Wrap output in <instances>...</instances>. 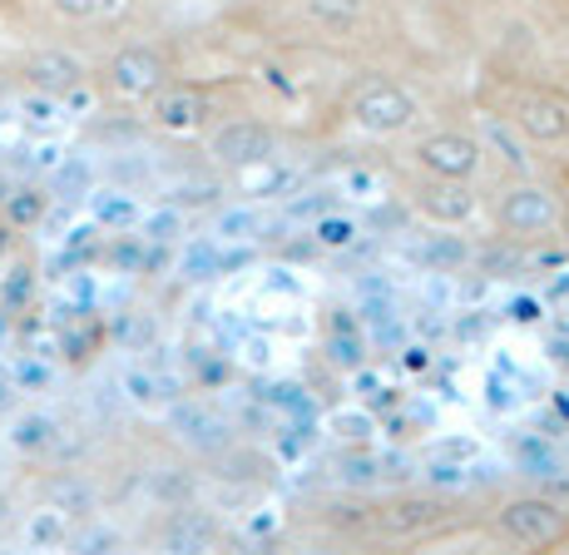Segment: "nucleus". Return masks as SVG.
<instances>
[{
    "instance_id": "nucleus-1",
    "label": "nucleus",
    "mask_w": 569,
    "mask_h": 555,
    "mask_svg": "<svg viewBox=\"0 0 569 555\" xmlns=\"http://www.w3.org/2000/svg\"><path fill=\"white\" fill-rule=\"evenodd\" d=\"M416 115H421V105H416V95L397 80H371L352 95V125L377 139H391V135H401V129H411Z\"/></svg>"
},
{
    "instance_id": "nucleus-2",
    "label": "nucleus",
    "mask_w": 569,
    "mask_h": 555,
    "mask_svg": "<svg viewBox=\"0 0 569 555\" xmlns=\"http://www.w3.org/2000/svg\"><path fill=\"white\" fill-rule=\"evenodd\" d=\"M480 159H486V149H480L476 135H466V129H436V135H426L421 145H416V169L431 174V179H476Z\"/></svg>"
},
{
    "instance_id": "nucleus-3",
    "label": "nucleus",
    "mask_w": 569,
    "mask_h": 555,
    "mask_svg": "<svg viewBox=\"0 0 569 555\" xmlns=\"http://www.w3.org/2000/svg\"><path fill=\"white\" fill-rule=\"evenodd\" d=\"M496 526L516 546H550L565 531V506L555 496H516L510 506H500Z\"/></svg>"
},
{
    "instance_id": "nucleus-4",
    "label": "nucleus",
    "mask_w": 569,
    "mask_h": 555,
    "mask_svg": "<svg viewBox=\"0 0 569 555\" xmlns=\"http://www.w3.org/2000/svg\"><path fill=\"white\" fill-rule=\"evenodd\" d=\"M208 155L223 169H253L262 159H278V135L262 119H228V125L213 129Z\"/></svg>"
},
{
    "instance_id": "nucleus-5",
    "label": "nucleus",
    "mask_w": 569,
    "mask_h": 555,
    "mask_svg": "<svg viewBox=\"0 0 569 555\" xmlns=\"http://www.w3.org/2000/svg\"><path fill=\"white\" fill-rule=\"evenodd\" d=\"M496 219L506 234H516V238H535V234H550L555 224H560V204H555V194L545 189V184H516V189L500 199V209H496Z\"/></svg>"
},
{
    "instance_id": "nucleus-6",
    "label": "nucleus",
    "mask_w": 569,
    "mask_h": 555,
    "mask_svg": "<svg viewBox=\"0 0 569 555\" xmlns=\"http://www.w3.org/2000/svg\"><path fill=\"white\" fill-rule=\"evenodd\" d=\"M416 209H421V219L436 224V228H461V224L476 219L480 199L466 179H431L421 194H416Z\"/></svg>"
},
{
    "instance_id": "nucleus-7",
    "label": "nucleus",
    "mask_w": 569,
    "mask_h": 555,
    "mask_svg": "<svg viewBox=\"0 0 569 555\" xmlns=\"http://www.w3.org/2000/svg\"><path fill=\"white\" fill-rule=\"evenodd\" d=\"M510 119H516V129L530 145H565L569 139V105H560L555 95H535V90L520 95Z\"/></svg>"
},
{
    "instance_id": "nucleus-8",
    "label": "nucleus",
    "mask_w": 569,
    "mask_h": 555,
    "mask_svg": "<svg viewBox=\"0 0 569 555\" xmlns=\"http://www.w3.org/2000/svg\"><path fill=\"white\" fill-rule=\"evenodd\" d=\"M109 85H114L124 100H144L163 85V56L154 46H124L109 60Z\"/></svg>"
},
{
    "instance_id": "nucleus-9",
    "label": "nucleus",
    "mask_w": 569,
    "mask_h": 555,
    "mask_svg": "<svg viewBox=\"0 0 569 555\" xmlns=\"http://www.w3.org/2000/svg\"><path fill=\"white\" fill-rule=\"evenodd\" d=\"M510 466H516L520 476H530V482H555V476L569 472L565 462V446L550 437V432H525L510 446Z\"/></svg>"
},
{
    "instance_id": "nucleus-10",
    "label": "nucleus",
    "mask_w": 569,
    "mask_h": 555,
    "mask_svg": "<svg viewBox=\"0 0 569 555\" xmlns=\"http://www.w3.org/2000/svg\"><path fill=\"white\" fill-rule=\"evenodd\" d=\"M480 149H496L500 165H506L510 174H520V179H530V174H535L530 139L516 129V119H506V115H486V119H480Z\"/></svg>"
},
{
    "instance_id": "nucleus-11",
    "label": "nucleus",
    "mask_w": 569,
    "mask_h": 555,
    "mask_svg": "<svg viewBox=\"0 0 569 555\" xmlns=\"http://www.w3.org/2000/svg\"><path fill=\"white\" fill-rule=\"evenodd\" d=\"M208 119V100L199 90H154V125L169 135H189Z\"/></svg>"
},
{
    "instance_id": "nucleus-12",
    "label": "nucleus",
    "mask_w": 569,
    "mask_h": 555,
    "mask_svg": "<svg viewBox=\"0 0 569 555\" xmlns=\"http://www.w3.org/2000/svg\"><path fill=\"white\" fill-rule=\"evenodd\" d=\"M302 20L327 36H352L357 26L367 20V0H298Z\"/></svg>"
},
{
    "instance_id": "nucleus-13",
    "label": "nucleus",
    "mask_w": 569,
    "mask_h": 555,
    "mask_svg": "<svg viewBox=\"0 0 569 555\" xmlns=\"http://www.w3.org/2000/svg\"><path fill=\"white\" fill-rule=\"evenodd\" d=\"M30 85L36 90H50V95H64L70 85L84 80V60L70 56V50H40L36 60H30Z\"/></svg>"
},
{
    "instance_id": "nucleus-14",
    "label": "nucleus",
    "mask_w": 569,
    "mask_h": 555,
    "mask_svg": "<svg viewBox=\"0 0 569 555\" xmlns=\"http://www.w3.org/2000/svg\"><path fill=\"white\" fill-rule=\"evenodd\" d=\"M139 204L134 194L124 189H90V224L104 228V234H129V228H139Z\"/></svg>"
},
{
    "instance_id": "nucleus-15",
    "label": "nucleus",
    "mask_w": 569,
    "mask_h": 555,
    "mask_svg": "<svg viewBox=\"0 0 569 555\" xmlns=\"http://www.w3.org/2000/svg\"><path fill=\"white\" fill-rule=\"evenodd\" d=\"M327 432H332L342 446H371L381 437V417L367 407H337V412H327Z\"/></svg>"
},
{
    "instance_id": "nucleus-16",
    "label": "nucleus",
    "mask_w": 569,
    "mask_h": 555,
    "mask_svg": "<svg viewBox=\"0 0 569 555\" xmlns=\"http://www.w3.org/2000/svg\"><path fill=\"white\" fill-rule=\"evenodd\" d=\"M332 472H337V482H347V486H371L387 476V466H381V452H377V442H371V446H342Z\"/></svg>"
},
{
    "instance_id": "nucleus-17",
    "label": "nucleus",
    "mask_w": 569,
    "mask_h": 555,
    "mask_svg": "<svg viewBox=\"0 0 569 555\" xmlns=\"http://www.w3.org/2000/svg\"><path fill=\"white\" fill-rule=\"evenodd\" d=\"M183 234H189V219H183V204H163V209L139 214V238H144L149 248L183 244Z\"/></svg>"
},
{
    "instance_id": "nucleus-18",
    "label": "nucleus",
    "mask_w": 569,
    "mask_h": 555,
    "mask_svg": "<svg viewBox=\"0 0 569 555\" xmlns=\"http://www.w3.org/2000/svg\"><path fill=\"white\" fill-rule=\"evenodd\" d=\"M70 541V516L60 506H40L26 516V546L30 551H60Z\"/></svg>"
},
{
    "instance_id": "nucleus-19",
    "label": "nucleus",
    "mask_w": 569,
    "mask_h": 555,
    "mask_svg": "<svg viewBox=\"0 0 569 555\" xmlns=\"http://www.w3.org/2000/svg\"><path fill=\"white\" fill-rule=\"evenodd\" d=\"M54 437H60V422L46 417V412H26V417L10 422V446H16V452H26V456L50 452Z\"/></svg>"
},
{
    "instance_id": "nucleus-20",
    "label": "nucleus",
    "mask_w": 569,
    "mask_h": 555,
    "mask_svg": "<svg viewBox=\"0 0 569 555\" xmlns=\"http://www.w3.org/2000/svg\"><path fill=\"white\" fill-rule=\"evenodd\" d=\"M357 238H362V219H352V214H342V209H327L312 219V244L327 248V254H342Z\"/></svg>"
},
{
    "instance_id": "nucleus-21",
    "label": "nucleus",
    "mask_w": 569,
    "mask_h": 555,
    "mask_svg": "<svg viewBox=\"0 0 569 555\" xmlns=\"http://www.w3.org/2000/svg\"><path fill=\"white\" fill-rule=\"evenodd\" d=\"M258 234H262L258 204H228V209H218V219H213L218 244H253Z\"/></svg>"
},
{
    "instance_id": "nucleus-22",
    "label": "nucleus",
    "mask_w": 569,
    "mask_h": 555,
    "mask_svg": "<svg viewBox=\"0 0 569 555\" xmlns=\"http://www.w3.org/2000/svg\"><path fill=\"white\" fill-rule=\"evenodd\" d=\"M441 511H446L441 496H401V501H391L381 521H387L391 531H421V526H431V521H441Z\"/></svg>"
},
{
    "instance_id": "nucleus-23",
    "label": "nucleus",
    "mask_w": 569,
    "mask_h": 555,
    "mask_svg": "<svg viewBox=\"0 0 569 555\" xmlns=\"http://www.w3.org/2000/svg\"><path fill=\"white\" fill-rule=\"evenodd\" d=\"M163 541H169L173 551H208L218 541V526L199 511H179V516L169 521V531H163Z\"/></svg>"
},
{
    "instance_id": "nucleus-24",
    "label": "nucleus",
    "mask_w": 569,
    "mask_h": 555,
    "mask_svg": "<svg viewBox=\"0 0 569 555\" xmlns=\"http://www.w3.org/2000/svg\"><path fill=\"white\" fill-rule=\"evenodd\" d=\"M416 258H421V268H431V274H461L470 264V248L456 234H436L416 248Z\"/></svg>"
},
{
    "instance_id": "nucleus-25",
    "label": "nucleus",
    "mask_w": 569,
    "mask_h": 555,
    "mask_svg": "<svg viewBox=\"0 0 569 555\" xmlns=\"http://www.w3.org/2000/svg\"><path fill=\"white\" fill-rule=\"evenodd\" d=\"M20 119H26L30 129H40V135H50V129H60L64 119H70V110H64V100L60 95H50V90H30V95H20Z\"/></svg>"
},
{
    "instance_id": "nucleus-26",
    "label": "nucleus",
    "mask_w": 569,
    "mask_h": 555,
    "mask_svg": "<svg viewBox=\"0 0 569 555\" xmlns=\"http://www.w3.org/2000/svg\"><path fill=\"white\" fill-rule=\"evenodd\" d=\"M124 397L139 402V407H159V402H173V397H179V387H173L169 377H159V373L129 367V373H124Z\"/></svg>"
},
{
    "instance_id": "nucleus-27",
    "label": "nucleus",
    "mask_w": 569,
    "mask_h": 555,
    "mask_svg": "<svg viewBox=\"0 0 569 555\" xmlns=\"http://www.w3.org/2000/svg\"><path fill=\"white\" fill-rule=\"evenodd\" d=\"M327 363L342 367V373L362 367L367 363V328H332V337H327Z\"/></svg>"
},
{
    "instance_id": "nucleus-28",
    "label": "nucleus",
    "mask_w": 569,
    "mask_h": 555,
    "mask_svg": "<svg viewBox=\"0 0 569 555\" xmlns=\"http://www.w3.org/2000/svg\"><path fill=\"white\" fill-rule=\"evenodd\" d=\"M243 174V194H253V199H268V194H282L288 189V179L292 174L278 165V159H262V165H253V169H238Z\"/></svg>"
},
{
    "instance_id": "nucleus-29",
    "label": "nucleus",
    "mask_w": 569,
    "mask_h": 555,
    "mask_svg": "<svg viewBox=\"0 0 569 555\" xmlns=\"http://www.w3.org/2000/svg\"><path fill=\"white\" fill-rule=\"evenodd\" d=\"M480 456V442L476 437H436L421 446V462H461V466H476Z\"/></svg>"
},
{
    "instance_id": "nucleus-30",
    "label": "nucleus",
    "mask_w": 569,
    "mask_h": 555,
    "mask_svg": "<svg viewBox=\"0 0 569 555\" xmlns=\"http://www.w3.org/2000/svg\"><path fill=\"white\" fill-rule=\"evenodd\" d=\"M173 417H179V427H189V442H199V446H218L223 437V422L218 417H208V412H199V407H173Z\"/></svg>"
},
{
    "instance_id": "nucleus-31",
    "label": "nucleus",
    "mask_w": 569,
    "mask_h": 555,
    "mask_svg": "<svg viewBox=\"0 0 569 555\" xmlns=\"http://www.w3.org/2000/svg\"><path fill=\"white\" fill-rule=\"evenodd\" d=\"M506 318L516 323V328H540V323L550 318V303H545L540 293H516V298L506 303Z\"/></svg>"
},
{
    "instance_id": "nucleus-32",
    "label": "nucleus",
    "mask_w": 569,
    "mask_h": 555,
    "mask_svg": "<svg viewBox=\"0 0 569 555\" xmlns=\"http://www.w3.org/2000/svg\"><path fill=\"white\" fill-rule=\"evenodd\" d=\"M46 194H40V189H20V194H6V214H10V224H20V228H26V224H40V219H46Z\"/></svg>"
},
{
    "instance_id": "nucleus-33",
    "label": "nucleus",
    "mask_w": 569,
    "mask_h": 555,
    "mask_svg": "<svg viewBox=\"0 0 569 555\" xmlns=\"http://www.w3.org/2000/svg\"><path fill=\"white\" fill-rule=\"evenodd\" d=\"M486 407L490 412H516L520 407V387L510 383L500 367H496V373H486Z\"/></svg>"
},
{
    "instance_id": "nucleus-34",
    "label": "nucleus",
    "mask_w": 569,
    "mask_h": 555,
    "mask_svg": "<svg viewBox=\"0 0 569 555\" xmlns=\"http://www.w3.org/2000/svg\"><path fill=\"white\" fill-rule=\"evenodd\" d=\"M50 506H60L64 516H90L94 511V496H90V486H80V482H60L54 486V501Z\"/></svg>"
},
{
    "instance_id": "nucleus-35",
    "label": "nucleus",
    "mask_w": 569,
    "mask_h": 555,
    "mask_svg": "<svg viewBox=\"0 0 569 555\" xmlns=\"http://www.w3.org/2000/svg\"><path fill=\"white\" fill-rule=\"evenodd\" d=\"M179 268L189 278L218 274V238H213V244H189V248H183V258H179Z\"/></svg>"
},
{
    "instance_id": "nucleus-36",
    "label": "nucleus",
    "mask_w": 569,
    "mask_h": 555,
    "mask_svg": "<svg viewBox=\"0 0 569 555\" xmlns=\"http://www.w3.org/2000/svg\"><path fill=\"white\" fill-rule=\"evenodd\" d=\"M46 383H50V363H40V357H20V363L10 367V387H20V392H36Z\"/></svg>"
},
{
    "instance_id": "nucleus-37",
    "label": "nucleus",
    "mask_w": 569,
    "mask_h": 555,
    "mask_svg": "<svg viewBox=\"0 0 569 555\" xmlns=\"http://www.w3.org/2000/svg\"><path fill=\"white\" fill-rule=\"evenodd\" d=\"M54 184H60L64 194L90 189V165H84V159H60V169H54Z\"/></svg>"
},
{
    "instance_id": "nucleus-38",
    "label": "nucleus",
    "mask_w": 569,
    "mask_h": 555,
    "mask_svg": "<svg viewBox=\"0 0 569 555\" xmlns=\"http://www.w3.org/2000/svg\"><path fill=\"white\" fill-rule=\"evenodd\" d=\"M347 383H352V397H357V402H371L381 387H387V383H381L377 367H367V363H362V367H352V373H347Z\"/></svg>"
},
{
    "instance_id": "nucleus-39",
    "label": "nucleus",
    "mask_w": 569,
    "mask_h": 555,
    "mask_svg": "<svg viewBox=\"0 0 569 555\" xmlns=\"http://www.w3.org/2000/svg\"><path fill=\"white\" fill-rule=\"evenodd\" d=\"M342 189L352 194V199H377L381 184H377V174H367V169H347L342 174Z\"/></svg>"
},
{
    "instance_id": "nucleus-40",
    "label": "nucleus",
    "mask_w": 569,
    "mask_h": 555,
    "mask_svg": "<svg viewBox=\"0 0 569 555\" xmlns=\"http://www.w3.org/2000/svg\"><path fill=\"white\" fill-rule=\"evenodd\" d=\"M60 159H64V149L60 145H54V139H40V145L36 149H30V169H40V174H54V169H60Z\"/></svg>"
},
{
    "instance_id": "nucleus-41",
    "label": "nucleus",
    "mask_w": 569,
    "mask_h": 555,
    "mask_svg": "<svg viewBox=\"0 0 569 555\" xmlns=\"http://www.w3.org/2000/svg\"><path fill=\"white\" fill-rule=\"evenodd\" d=\"M545 363L560 367V373H569V333L555 328L550 337H545Z\"/></svg>"
},
{
    "instance_id": "nucleus-42",
    "label": "nucleus",
    "mask_w": 569,
    "mask_h": 555,
    "mask_svg": "<svg viewBox=\"0 0 569 555\" xmlns=\"http://www.w3.org/2000/svg\"><path fill=\"white\" fill-rule=\"evenodd\" d=\"M401 367H407V373H426V367H431V343H407L401 347Z\"/></svg>"
},
{
    "instance_id": "nucleus-43",
    "label": "nucleus",
    "mask_w": 569,
    "mask_h": 555,
    "mask_svg": "<svg viewBox=\"0 0 569 555\" xmlns=\"http://www.w3.org/2000/svg\"><path fill=\"white\" fill-rule=\"evenodd\" d=\"M54 10H60L64 20H90L94 10H100V0H50Z\"/></svg>"
},
{
    "instance_id": "nucleus-44",
    "label": "nucleus",
    "mask_w": 569,
    "mask_h": 555,
    "mask_svg": "<svg viewBox=\"0 0 569 555\" xmlns=\"http://www.w3.org/2000/svg\"><path fill=\"white\" fill-rule=\"evenodd\" d=\"M540 298L550 303V308H560V303L569 298V268H565L560 278H550V283H545V288H540Z\"/></svg>"
},
{
    "instance_id": "nucleus-45",
    "label": "nucleus",
    "mask_w": 569,
    "mask_h": 555,
    "mask_svg": "<svg viewBox=\"0 0 569 555\" xmlns=\"http://www.w3.org/2000/svg\"><path fill=\"white\" fill-rule=\"evenodd\" d=\"M272 531H278V511L272 506H262L253 521H248V536H272Z\"/></svg>"
},
{
    "instance_id": "nucleus-46",
    "label": "nucleus",
    "mask_w": 569,
    "mask_h": 555,
    "mask_svg": "<svg viewBox=\"0 0 569 555\" xmlns=\"http://www.w3.org/2000/svg\"><path fill=\"white\" fill-rule=\"evenodd\" d=\"M84 546H90V551H109V546H119V536H114V531H90V536H84Z\"/></svg>"
},
{
    "instance_id": "nucleus-47",
    "label": "nucleus",
    "mask_w": 569,
    "mask_h": 555,
    "mask_svg": "<svg viewBox=\"0 0 569 555\" xmlns=\"http://www.w3.org/2000/svg\"><path fill=\"white\" fill-rule=\"evenodd\" d=\"M6 521H10V496L0 492V526H6Z\"/></svg>"
},
{
    "instance_id": "nucleus-48",
    "label": "nucleus",
    "mask_w": 569,
    "mask_h": 555,
    "mask_svg": "<svg viewBox=\"0 0 569 555\" xmlns=\"http://www.w3.org/2000/svg\"><path fill=\"white\" fill-rule=\"evenodd\" d=\"M560 333H569V298L560 303Z\"/></svg>"
},
{
    "instance_id": "nucleus-49",
    "label": "nucleus",
    "mask_w": 569,
    "mask_h": 555,
    "mask_svg": "<svg viewBox=\"0 0 569 555\" xmlns=\"http://www.w3.org/2000/svg\"><path fill=\"white\" fill-rule=\"evenodd\" d=\"M0 204H6V179H0Z\"/></svg>"
}]
</instances>
